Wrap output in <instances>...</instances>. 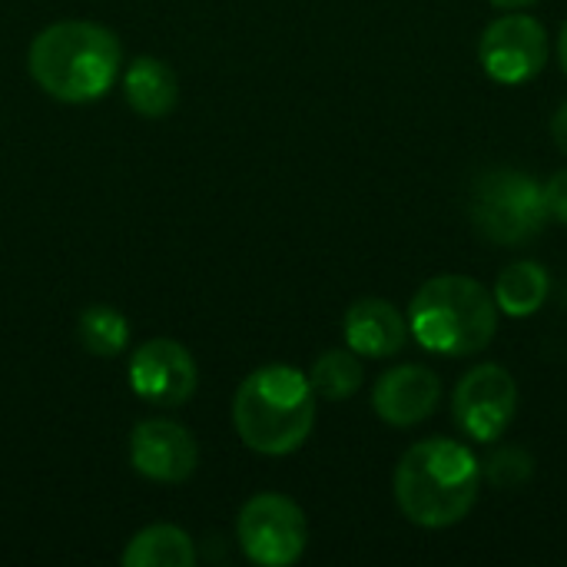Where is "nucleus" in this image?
<instances>
[{"mask_svg": "<svg viewBox=\"0 0 567 567\" xmlns=\"http://www.w3.org/2000/svg\"><path fill=\"white\" fill-rule=\"evenodd\" d=\"M395 505L419 528H452L465 522L482 492V462L465 442H415L395 465Z\"/></svg>", "mask_w": 567, "mask_h": 567, "instance_id": "1", "label": "nucleus"}, {"mask_svg": "<svg viewBox=\"0 0 567 567\" xmlns=\"http://www.w3.org/2000/svg\"><path fill=\"white\" fill-rule=\"evenodd\" d=\"M123 47L113 30L93 20H60L43 27L27 53L33 83L60 103H93L120 76Z\"/></svg>", "mask_w": 567, "mask_h": 567, "instance_id": "2", "label": "nucleus"}, {"mask_svg": "<svg viewBox=\"0 0 567 567\" xmlns=\"http://www.w3.org/2000/svg\"><path fill=\"white\" fill-rule=\"evenodd\" d=\"M233 425L246 449L259 455H292L316 425V392L292 365H262L246 375L233 399Z\"/></svg>", "mask_w": 567, "mask_h": 567, "instance_id": "3", "label": "nucleus"}, {"mask_svg": "<svg viewBox=\"0 0 567 567\" xmlns=\"http://www.w3.org/2000/svg\"><path fill=\"white\" fill-rule=\"evenodd\" d=\"M409 332L425 352L445 359L478 355L498 332L495 296L472 276H435L409 306Z\"/></svg>", "mask_w": 567, "mask_h": 567, "instance_id": "4", "label": "nucleus"}, {"mask_svg": "<svg viewBox=\"0 0 567 567\" xmlns=\"http://www.w3.org/2000/svg\"><path fill=\"white\" fill-rule=\"evenodd\" d=\"M472 226L495 246H525L542 236L548 216L545 186L512 166L485 169L472 183Z\"/></svg>", "mask_w": 567, "mask_h": 567, "instance_id": "5", "label": "nucleus"}, {"mask_svg": "<svg viewBox=\"0 0 567 567\" xmlns=\"http://www.w3.org/2000/svg\"><path fill=\"white\" fill-rule=\"evenodd\" d=\"M243 555L259 567H289L306 555L309 525L302 508L276 492L252 495L236 518Z\"/></svg>", "mask_w": 567, "mask_h": 567, "instance_id": "6", "label": "nucleus"}, {"mask_svg": "<svg viewBox=\"0 0 567 567\" xmlns=\"http://www.w3.org/2000/svg\"><path fill=\"white\" fill-rule=\"evenodd\" d=\"M518 415V382L505 365L485 362L462 375L452 395V419L472 442L502 439Z\"/></svg>", "mask_w": 567, "mask_h": 567, "instance_id": "7", "label": "nucleus"}, {"mask_svg": "<svg viewBox=\"0 0 567 567\" xmlns=\"http://www.w3.org/2000/svg\"><path fill=\"white\" fill-rule=\"evenodd\" d=\"M482 70L505 86L535 80L548 63V30L532 13H505L492 20L478 43Z\"/></svg>", "mask_w": 567, "mask_h": 567, "instance_id": "8", "label": "nucleus"}, {"mask_svg": "<svg viewBox=\"0 0 567 567\" xmlns=\"http://www.w3.org/2000/svg\"><path fill=\"white\" fill-rule=\"evenodd\" d=\"M199 385V369L186 346L173 339H150L130 359V389L159 409H176L193 399Z\"/></svg>", "mask_w": 567, "mask_h": 567, "instance_id": "9", "label": "nucleus"}, {"mask_svg": "<svg viewBox=\"0 0 567 567\" xmlns=\"http://www.w3.org/2000/svg\"><path fill=\"white\" fill-rule=\"evenodd\" d=\"M133 468L159 485L186 482L199 465V445L189 429L173 419H146L130 435Z\"/></svg>", "mask_w": 567, "mask_h": 567, "instance_id": "10", "label": "nucleus"}, {"mask_svg": "<svg viewBox=\"0 0 567 567\" xmlns=\"http://www.w3.org/2000/svg\"><path fill=\"white\" fill-rule=\"evenodd\" d=\"M442 402V382L425 365H395L372 389L375 415L392 429H412L435 415Z\"/></svg>", "mask_w": 567, "mask_h": 567, "instance_id": "11", "label": "nucleus"}, {"mask_svg": "<svg viewBox=\"0 0 567 567\" xmlns=\"http://www.w3.org/2000/svg\"><path fill=\"white\" fill-rule=\"evenodd\" d=\"M346 346L362 359H392L409 342V319L379 296L355 299L346 312Z\"/></svg>", "mask_w": 567, "mask_h": 567, "instance_id": "12", "label": "nucleus"}, {"mask_svg": "<svg viewBox=\"0 0 567 567\" xmlns=\"http://www.w3.org/2000/svg\"><path fill=\"white\" fill-rule=\"evenodd\" d=\"M123 96L143 120H163L179 103V80L166 60L136 56L123 73Z\"/></svg>", "mask_w": 567, "mask_h": 567, "instance_id": "13", "label": "nucleus"}, {"mask_svg": "<svg viewBox=\"0 0 567 567\" xmlns=\"http://www.w3.org/2000/svg\"><path fill=\"white\" fill-rule=\"evenodd\" d=\"M548 289H551L548 269L535 259H518L502 269L492 296H495L498 312H505L512 319H528L548 302Z\"/></svg>", "mask_w": 567, "mask_h": 567, "instance_id": "14", "label": "nucleus"}, {"mask_svg": "<svg viewBox=\"0 0 567 567\" xmlns=\"http://www.w3.org/2000/svg\"><path fill=\"white\" fill-rule=\"evenodd\" d=\"M120 561H123V567H193L196 565V548L183 528L150 525L126 542Z\"/></svg>", "mask_w": 567, "mask_h": 567, "instance_id": "15", "label": "nucleus"}, {"mask_svg": "<svg viewBox=\"0 0 567 567\" xmlns=\"http://www.w3.org/2000/svg\"><path fill=\"white\" fill-rule=\"evenodd\" d=\"M76 339L80 346L96 359H116L130 346V322L120 309L93 302L76 319Z\"/></svg>", "mask_w": 567, "mask_h": 567, "instance_id": "16", "label": "nucleus"}, {"mask_svg": "<svg viewBox=\"0 0 567 567\" xmlns=\"http://www.w3.org/2000/svg\"><path fill=\"white\" fill-rule=\"evenodd\" d=\"M362 362L352 349H329L309 369V385L326 402H346L362 389Z\"/></svg>", "mask_w": 567, "mask_h": 567, "instance_id": "17", "label": "nucleus"}, {"mask_svg": "<svg viewBox=\"0 0 567 567\" xmlns=\"http://www.w3.org/2000/svg\"><path fill=\"white\" fill-rule=\"evenodd\" d=\"M532 475H535V458L525 449H518V445L492 452V458L482 465V482H488L498 492L525 488L532 482Z\"/></svg>", "mask_w": 567, "mask_h": 567, "instance_id": "18", "label": "nucleus"}, {"mask_svg": "<svg viewBox=\"0 0 567 567\" xmlns=\"http://www.w3.org/2000/svg\"><path fill=\"white\" fill-rule=\"evenodd\" d=\"M545 206H548L551 219L567 226V169L551 173V179L545 183Z\"/></svg>", "mask_w": 567, "mask_h": 567, "instance_id": "19", "label": "nucleus"}, {"mask_svg": "<svg viewBox=\"0 0 567 567\" xmlns=\"http://www.w3.org/2000/svg\"><path fill=\"white\" fill-rule=\"evenodd\" d=\"M551 140L558 143L561 153H567V100L558 106V113L551 116Z\"/></svg>", "mask_w": 567, "mask_h": 567, "instance_id": "20", "label": "nucleus"}, {"mask_svg": "<svg viewBox=\"0 0 567 567\" xmlns=\"http://www.w3.org/2000/svg\"><path fill=\"white\" fill-rule=\"evenodd\" d=\"M488 3H495L498 10H525V7H532L538 0H488Z\"/></svg>", "mask_w": 567, "mask_h": 567, "instance_id": "21", "label": "nucleus"}, {"mask_svg": "<svg viewBox=\"0 0 567 567\" xmlns=\"http://www.w3.org/2000/svg\"><path fill=\"white\" fill-rule=\"evenodd\" d=\"M558 60H561V70L567 73V20L561 27V37H558Z\"/></svg>", "mask_w": 567, "mask_h": 567, "instance_id": "22", "label": "nucleus"}]
</instances>
